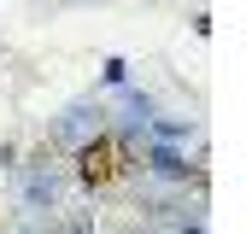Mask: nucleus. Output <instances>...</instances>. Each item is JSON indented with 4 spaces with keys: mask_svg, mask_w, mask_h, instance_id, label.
I'll return each mask as SVG.
<instances>
[{
    "mask_svg": "<svg viewBox=\"0 0 252 234\" xmlns=\"http://www.w3.org/2000/svg\"><path fill=\"white\" fill-rule=\"evenodd\" d=\"M124 170H129V152H124L118 135H100V141H88V146L76 152V176H82L88 187H112Z\"/></svg>",
    "mask_w": 252,
    "mask_h": 234,
    "instance_id": "f257e3e1",
    "label": "nucleus"
}]
</instances>
